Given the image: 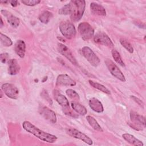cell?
<instances>
[{
	"instance_id": "1",
	"label": "cell",
	"mask_w": 146,
	"mask_h": 146,
	"mask_svg": "<svg viewBox=\"0 0 146 146\" xmlns=\"http://www.w3.org/2000/svg\"><path fill=\"white\" fill-rule=\"evenodd\" d=\"M22 127L27 132L33 134L35 137L44 142L54 143L57 140V137L55 135L50 134L40 129L29 121H24L22 123Z\"/></svg>"
},
{
	"instance_id": "2",
	"label": "cell",
	"mask_w": 146,
	"mask_h": 146,
	"mask_svg": "<svg viewBox=\"0 0 146 146\" xmlns=\"http://www.w3.org/2000/svg\"><path fill=\"white\" fill-rule=\"evenodd\" d=\"M71 8L70 18L73 22L79 21L83 17L86 7L83 0H72L69 3Z\"/></svg>"
},
{
	"instance_id": "3",
	"label": "cell",
	"mask_w": 146,
	"mask_h": 146,
	"mask_svg": "<svg viewBox=\"0 0 146 146\" xmlns=\"http://www.w3.org/2000/svg\"><path fill=\"white\" fill-rule=\"evenodd\" d=\"M59 30L62 34L67 39L74 38L76 33L75 26L69 21H62L59 24Z\"/></svg>"
},
{
	"instance_id": "4",
	"label": "cell",
	"mask_w": 146,
	"mask_h": 146,
	"mask_svg": "<svg viewBox=\"0 0 146 146\" xmlns=\"http://www.w3.org/2000/svg\"><path fill=\"white\" fill-rule=\"evenodd\" d=\"M78 30L82 39L85 41L90 40L94 35V30L88 22L80 23L78 27Z\"/></svg>"
},
{
	"instance_id": "5",
	"label": "cell",
	"mask_w": 146,
	"mask_h": 146,
	"mask_svg": "<svg viewBox=\"0 0 146 146\" xmlns=\"http://www.w3.org/2000/svg\"><path fill=\"white\" fill-rule=\"evenodd\" d=\"M105 64L110 72V73L115 76L116 78L118 79L121 82H125V78L121 71L119 68L116 64L111 59H106L104 61Z\"/></svg>"
},
{
	"instance_id": "6",
	"label": "cell",
	"mask_w": 146,
	"mask_h": 146,
	"mask_svg": "<svg viewBox=\"0 0 146 146\" xmlns=\"http://www.w3.org/2000/svg\"><path fill=\"white\" fill-rule=\"evenodd\" d=\"M66 132L69 136L73 137L74 138L79 139L88 145L93 144L92 140L90 137H89L86 134L83 133V132H80V131L74 128H71V127L67 128L66 129Z\"/></svg>"
},
{
	"instance_id": "7",
	"label": "cell",
	"mask_w": 146,
	"mask_h": 146,
	"mask_svg": "<svg viewBox=\"0 0 146 146\" xmlns=\"http://www.w3.org/2000/svg\"><path fill=\"white\" fill-rule=\"evenodd\" d=\"M82 52L86 60L94 67H97L100 62L99 57L88 47L84 46L82 49Z\"/></svg>"
},
{
	"instance_id": "8",
	"label": "cell",
	"mask_w": 146,
	"mask_h": 146,
	"mask_svg": "<svg viewBox=\"0 0 146 146\" xmlns=\"http://www.w3.org/2000/svg\"><path fill=\"white\" fill-rule=\"evenodd\" d=\"M130 119L132 123V127L137 130H141L145 127V117L138 113L131 111L130 112Z\"/></svg>"
},
{
	"instance_id": "9",
	"label": "cell",
	"mask_w": 146,
	"mask_h": 146,
	"mask_svg": "<svg viewBox=\"0 0 146 146\" xmlns=\"http://www.w3.org/2000/svg\"><path fill=\"white\" fill-rule=\"evenodd\" d=\"M1 90L3 91L4 94H5L7 97L13 99H18L19 90L14 84L9 83H3L1 86Z\"/></svg>"
},
{
	"instance_id": "10",
	"label": "cell",
	"mask_w": 146,
	"mask_h": 146,
	"mask_svg": "<svg viewBox=\"0 0 146 146\" xmlns=\"http://www.w3.org/2000/svg\"><path fill=\"white\" fill-rule=\"evenodd\" d=\"M39 114L46 120L54 124L56 122L57 118L55 113L46 106H41L38 108Z\"/></svg>"
},
{
	"instance_id": "11",
	"label": "cell",
	"mask_w": 146,
	"mask_h": 146,
	"mask_svg": "<svg viewBox=\"0 0 146 146\" xmlns=\"http://www.w3.org/2000/svg\"><path fill=\"white\" fill-rule=\"evenodd\" d=\"M94 41L95 43L105 46L108 47H112L113 43L110 38L103 32H99L94 35Z\"/></svg>"
},
{
	"instance_id": "12",
	"label": "cell",
	"mask_w": 146,
	"mask_h": 146,
	"mask_svg": "<svg viewBox=\"0 0 146 146\" xmlns=\"http://www.w3.org/2000/svg\"><path fill=\"white\" fill-rule=\"evenodd\" d=\"M57 49L58 52L65 58H66L72 64L75 66L78 65V63L76 60V58H75L72 52L68 47L62 43H58L57 46Z\"/></svg>"
},
{
	"instance_id": "13",
	"label": "cell",
	"mask_w": 146,
	"mask_h": 146,
	"mask_svg": "<svg viewBox=\"0 0 146 146\" xmlns=\"http://www.w3.org/2000/svg\"><path fill=\"white\" fill-rule=\"evenodd\" d=\"M56 85L58 86H75L76 82L67 74H60L57 76Z\"/></svg>"
},
{
	"instance_id": "14",
	"label": "cell",
	"mask_w": 146,
	"mask_h": 146,
	"mask_svg": "<svg viewBox=\"0 0 146 146\" xmlns=\"http://www.w3.org/2000/svg\"><path fill=\"white\" fill-rule=\"evenodd\" d=\"M1 13L6 18L8 23L11 27L17 28L19 26L20 21L18 17H15L11 13L6 10H1Z\"/></svg>"
},
{
	"instance_id": "15",
	"label": "cell",
	"mask_w": 146,
	"mask_h": 146,
	"mask_svg": "<svg viewBox=\"0 0 146 146\" xmlns=\"http://www.w3.org/2000/svg\"><path fill=\"white\" fill-rule=\"evenodd\" d=\"M89 106L95 112L97 113L103 112L104 108L102 102L96 98H92L89 100Z\"/></svg>"
},
{
	"instance_id": "16",
	"label": "cell",
	"mask_w": 146,
	"mask_h": 146,
	"mask_svg": "<svg viewBox=\"0 0 146 146\" xmlns=\"http://www.w3.org/2000/svg\"><path fill=\"white\" fill-rule=\"evenodd\" d=\"M20 66L15 59H11L8 61V73L11 75L17 74L20 70Z\"/></svg>"
},
{
	"instance_id": "17",
	"label": "cell",
	"mask_w": 146,
	"mask_h": 146,
	"mask_svg": "<svg viewBox=\"0 0 146 146\" xmlns=\"http://www.w3.org/2000/svg\"><path fill=\"white\" fill-rule=\"evenodd\" d=\"M14 51L20 58H24L26 51V44L23 40H18L16 42L14 45Z\"/></svg>"
},
{
	"instance_id": "18",
	"label": "cell",
	"mask_w": 146,
	"mask_h": 146,
	"mask_svg": "<svg viewBox=\"0 0 146 146\" xmlns=\"http://www.w3.org/2000/svg\"><path fill=\"white\" fill-rule=\"evenodd\" d=\"M90 9L91 13L94 15L99 16H104L106 15V11L104 7L97 3H91Z\"/></svg>"
},
{
	"instance_id": "19",
	"label": "cell",
	"mask_w": 146,
	"mask_h": 146,
	"mask_svg": "<svg viewBox=\"0 0 146 146\" xmlns=\"http://www.w3.org/2000/svg\"><path fill=\"white\" fill-rule=\"evenodd\" d=\"M54 98L58 103L63 108L69 107V102L67 98L60 93L58 91L54 90Z\"/></svg>"
},
{
	"instance_id": "20",
	"label": "cell",
	"mask_w": 146,
	"mask_h": 146,
	"mask_svg": "<svg viewBox=\"0 0 146 146\" xmlns=\"http://www.w3.org/2000/svg\"><path fill=\"white\" fill-rule=\"evenodd\" d=\"M122 137L123 139L127 141L128 143L131 144V145H135V146H143L144 144L143 143L137 139L136 137H135L133 135L129 134V133H124L122 135Z\"/></svg>"
},
{
	"instance_id": "21",
	"label": "cell",
	"mask_w": 146,
	"mask_h": 146,
	"mask_svg": "<svg viewBox=\"0 0 146 146\" xmlns=\"http://www.w3.org/2000/svg\"><path fill=\"white\" fill-rule=\"evenodd\" d=\"M71 106L74 111H75L77 113L81 115H85L87 114V111L84 106L79 103L74 101L71 103Z\"/></svg>"
},
{
	"instance_id": "22",
	"label": "cell",
	"mask_w": 146,
	"mask_h": 146,
	"mask_svg": "<svg viewBox=\"0 0 146 146\" xmlns=\"http://www.w3.org/2000/svg\"><path fill=\"white\" fill-rule=\"evenodd\" d=\"M86 120L89 123V124L95 130L99 131V132H103V130L101 126L99 125L98 122L96 121V120L91 116H86Z\"/></svg>"
},
{
	"instance_id": "23",
	"label": "cell",
	"mask_w": 146,
	"mask_h": 146,
	"mask_svg": "<svg viewBox=\"0 0 146 146\" xmlns=\"http://www.w3.org/2000/svg\"><path fill=\"white\" fill-rule=\"evenodd\" d=\"M88 82L90 83V84L94 88L97 89V90H100V91L105 93V94H111V92L110 91V90L107 88L106 87L104 86H103V84H100L98 82H94L92 80H88Z\"/></svg>"
},
{
	"instance_id": "24",
	"label": "cell",
	"mask_w": 146,
	"mask_h": 146,
	"mask_svg": "<svg viewBox=\"0 0 146 146\" xmlns=\"http://www.w3.org/2000/svg\"><path fill=\"white\" fill-rule=\"evenodd\" d=\"M52 17V13L48 11H44L39 16L38 19L42 23L44 24H47L50 21Z\"/></svg>"
},
{
	"instance_id": "25",
	"label": "cell",
	"mask_w": 146,
	"mask_h": 146,
	"mask_svg": "<svg viewBox=\"0 0 146 146\" xmlns=\"http://www.w3.org/2000/svg\"><path fill=\"white\" fill-rule=\"evenodd\" d=\"M0 40L1 44L5 47H9L13 44V42L11 39L7 36L6 35L0 33Z\"/></svg>"
},
{
	"instance_id": "26",
	"label": "cell",
	"mask_w": 146,
	"mask_h": 146,
	"mask_svg": "<svg viewBox=\"0 0 146 146\" xmlns=\"http://www.w3.org/2000/svg\"><path fill=\"white\" fill-rule=\"evenodd\" d=\"M111 54H112V56L114 59V60L118 63L119 65H120L122 67H125V64L123 62V60L121 59V57L120 55V54L119 53V52L116 50H112L111 51Z\"/></svg>"
},
{
	"instance_id": "27",
	"label": "cell",
	"mask_w": 146,
	"mask_h": 146,
	"mask_svg": "<svg viewBox=\"0 0 146 146\" xmlns=\"http://www.w3.org/2000/svg\"><path fill=\"white\" fill-rule=\"evenodd\" d=\"M120 44L130 53H133V48L132 44L125 39L120 38Z\"/></svg>"
},
{
	"instance_id": "28",
	"label": "cell",
	"mask_w": 146,
	"mask_h": 146,
	"mask_svg": "<svg viewBox=\"0 0 146 146\" xmlns=\"http://www.w3.org/2000/svg\"><path fill=\"white\" fill-rule=\"evenodd\" d=\"M66 94L70 99L74 100H79L80 99L79 94L72 89H67L66 91Z\"/></svg>"
},
{
	"instance_id": "29",
	"label": "cell",
	"mask_w": 146,
	"mask_h": 146,
	"mask_svg": "<svg viewBox=\"0 0 146 146\" xmlns=\"http://www.w3.org/2000/svg\"><path fill=\"white\" fill-rule=\"evenodd\" d=\"M70 12H71V8L69 3L65 5L59 10V14L62 15L70 14Z\"/></svg>"
},
{
	"instance_id": "30",
	"label": "cell",
	"mask_w": 146,
	"mask_h": 146,
	"mask_svg": "<svg viewBox=\"0 0 146 146\" xmlns=\"http://www.w3.org/2000/svg\"><path fill=\"white\" fill-rule=\"evenodd\" d=\"M21 2L26 6H34L39 4L40 2V1L39 0H22Z\"/></svg>"
},
{
	"instance_id": "31",
	"label": "cell",
	"mask_w": 146,
	"mask_h": 146,
	"mask_svg": "<svg viewBox=\"0 0 146 146\" xmlns=\"http://www.w3.org/2000/svg\"><path fill=\"white\" fill-rule=\"evenodd\" d=\"M63 110L64 113L67 115H68L70 116H71L72 117H78V115H77L75 113H74L73 111H71V110L70 108L69 107H64L63 108Z\"/></svg>"
},
{
	"instance_id": "32",
	"label": "cell",
	"mask_w": 146,
	"mask_h": 146,
	"mask_svg": "<svg viewBox=\"0 0 146 146\" xmlns=\"http://www.w3.org/2000/svg\"><path fill=\"white\" fill-rule=\"evenodd\" d=\"M41 96L45 99L50 105L52 104V101L51 99V98L49 96V95L46 90H43V91L41 92Z\"/></svg>"
},
{
	"instance_id": "33",
	"label": "cell",
	"mask_w": 146,
	"mask_h": 146,
	"mask_svg": "<svg viewBox=\"0 0 146 146\" xmlns=\"http://www.w3.org/2000/svg\"><path fill=\"white\" fill-rule=\"evenodd\" d=\"M131 98L137 104H139L140 107H144V103L143 102V101L141 100H140L139 98H138L137 97L134 96V95H131L130 96Z\"/></svg>"
},
{
	"instance_id": "34",
	"label": "cell",
	"mask_w": 146,
	"mask_h": 146,
	"mask_svg": "<svg viewBox=\"0 0 146 146\" xmlns=\"http://www.w3.org/2000/svg\"><path fill=\"white\" fill-rule=\"evenodd\" d=\"M0 58H1V61L2 63H6L7 60L9 59V55L7 53H2L0 55Z\"/></svg>"
},
{
	"instance_id": "35",
	"label": "cell",
	"mask_w": 146,
	"mask_h": 146,
	"mask_svg": "<svg viewBox=\"0 0 146 146\" xmlns=\"http://www.w3.org/2000/svg\"><path fill=\"white\" fill-rule=\"evenodd\" d=\"M134 24H135L137 26L139 27L140 28H143V29H145V23L143 22H141L140 21H135L133 22Z\"/></svg>"
},
{
	"instance_id": "36",
	"label": "cell",
	"mask_w": 146,
	"mask_h": 146,
	"mask_svg": "<svg viewBox=\"0 0 146 146\" xmlns=\"http://www.w3.org/2000/svg\"><path fill=\"white\" fill-rule=\"evenodd\" d=\"M10 3L11 5L13 7H16L18 5V1H10Z\"/></svg>"
},
{
	"instance_id": "37",
	"label": "cell",
	"mask_w": 146,
	"mask_h": 146,
	"mask_svg": "<svg viewBox=\"0 0 146 146\" xmlns=\"http://www.w3.org/2000/svg\"><path fill=\"white\" fill-rule=\"evenodd\" d=\"M3 25V21H2V18H1V27H2Z\"/></svg>"
},
{
	"instance_id": "38",
	"label": "cell",
	"mask_w": 146,
	"mask_h": 146,
	"mask_svg": "<svg viewBox=\"0 0 146 146\" xmlns=\"http://www.w3.org/2000/svg\"><path fill=\"white\" fill-rule=\"evenodd\" d=\"M2 92H3V91L1 90V98L3 96V94H2Z\"/></svg>"
}]
</instances>
